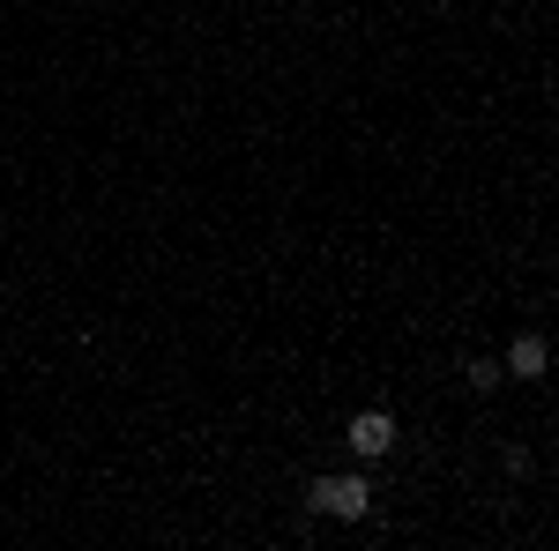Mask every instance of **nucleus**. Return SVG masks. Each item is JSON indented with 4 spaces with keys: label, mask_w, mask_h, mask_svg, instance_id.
<instances>
[{
    "label": "nucleus",
    "mask_w": 559,
    "mask_h": 551,
    "mask_svg": "<svg viewBox=\"0 0 559 551\" xmlns=\"http://www.w3.org/2000/svg\"><path fill=\"white\" fill-rule=\"evenodd\" d=\"M306 507L336 514V522H358V514L373 507V484H366V477H321V484L306 492Z\"/></svg>",
    "instance_id": "obj_1"
},
{
    "label": "nucleus",
    "mask_w": 559,
    "mask_h": 551,
    "mask_svg": "<svg viewBox=\"0 0 559 551\" xmlns=\"http://www.w3.org/2000/svg\"><path fill=\"white\" fill-rule=\"evenodd\" d=\"M350 447H358V455H388V447H395V418H388V410H366V418L350 424Z\"/></svg>",
    "instance_id": "obj_2"
},
{
    "label": "nucleus",
    "mask_w": 559,
    "mask_h": 551,
    "mask_svg": "<svg viewBox=\"0 0 559 551\" xmlns=\"http://www.w3.org/2000/svg\"><path fill=\"white\" fill-rule=\"evenodd\" d=\"M508 373H515V381H537V373H545V343H537V336H515V350H508Z\"/></svg>",
    "instance_id": "obj_3"
}]
</instances>
